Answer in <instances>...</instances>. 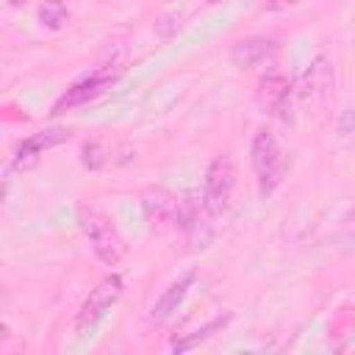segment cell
Returning a JSON list of instances; mask_svg holds the SVG:
<instances>
[{"label":"cell","mask_w":355,"mask_h":355,"mask_svg":"<svg viewBox=\"0 0 355 355\" xmlns=\"http://www.w3.org/2000/svg\"><path fill=\"white\" fill-rule=\"evenodd\" d=\"M116 75L114 72H105V69H97L92 78H86V80H80V83H75L72 89H67L58 100H55V105H53V116H58V114H64V111H69V108H75V105H83L86 100H92V97H97L111 80H114Z\"/></svg>","instance_id":"6"},{"label":"cell","mask_w":355,"mask_h":355,"mask_svg":"<svg viewBox=\"0 0 355 355\" xmlns=\"http://www.w3.org/2000/svg\"><path fill=\"white\" fill-rule=\"evenodd\" d=\"M297 3H302V0H266V11H280V8H288V6H297Z\"/></svg>","instance_id":"16"},{"label":"cell","mask_w":355,"mask_h":355,"mask_svg":"<svg viewBox=\"0 0 355 355\" xmlns=\"http://www.w3.org/2000/svg\"><path fill=\"white\" fill-rule=\"evenodd\" d=\"M122 297V277L119 275H105L92 291L89 297L83 300L80 311H78V322H75V330L80 336H89L103 319L105 313L116 305V300Z\"/></svg>","instance_id":"3"},{"label":"cell","mask_w":355,"mask_h":355,"mask_svg":"<svg viewBox=\"0 0 355 355\" xmlns=\"http://www.w3.org/2000/svg\"><path fill=\"white\" fill-rule=\"evenodd\" d=\"M288 97H291V78L283 75L280 69H272L261 78V86H258V100L263 103V108H269L272 114L286 116V105H288Z\"/></svg>","instance_id":"7"},{"label":"cell","mask_w":355,"mask_h":355,"mask_svg":"<svg viewBox=\"0 0 355 355\" xmlns=\"http://www.w3.org/2000/svg\"><path fill=\"white\" fill-rule=\"evenodd\" d=\"M83 166H89V169H100L103 164H105V155H103V150H100V144L97 141H89V144H83Z\"/></svg>","instance_id":"14"},{"label":"cell","mask_w":355,"mask_h":355,"mask_svg":"<svg viewBox=\"0 0 355 355\" xmlns=\"http://www.w3.org/2000/svg\"><path fill=\"white\" fill-rule=\"evenodd\" d=\"M67 139H69V130H67V128L39 130V133L22 139V141L17 144V150H14V161H11L14 169H31V166H36L39 158L44 155V150H50V147H55V144H61V141H67Z\"/></svg>","instance_id":"5"},{"label":"cell","mask_w":355,"mask_h":355,"mask_svg":"<svg viewBox=\"0 0 355 355\" xmlns=\"http://www.w3.org/2000/svg\"><path fill=\"white\" fill-rule=\"evenodd\" d=\"M39 19H42V25H47L50 31H58V28L67 25L69 14H67V6H64L61 0H44V3L39 6Z\"/></svg>","instance_id":"13"},{"label":"cell","mask_w":355,"mask_h":355,"mask_svg":"<svg viewBox=\"0 0 355 355\" xmlns=\"http://www.w3.org/2000/svg\"><path fill=\"white\" fill-rule=\"evenodd\" d=\"M236 189V166L230 155H216L205 172V186H202V205L208 216H222L230 205Z\"/></svg>","instance_id":"2"},{"label":"cell","mask_w":355,"mask_h":355,"mask_svg":"<svg viewBox=\"0 0 355 355\" xmlns=\"http://www.w3.org/2000/svg\"><path fill=\"white\" fill-rule=\"evenodd\" d=\"M208 3H219V0H208Z\"/></svg>","instance_id":"17"},{"label":"cell","mask_w":355,"mask_h":355,"mask_svg":"<svg viewBox=\"0 0 355 355\" xmlns=\"http://www.w3.org/2000/svg\"><path fill=\"white\" fill-rule=\"evenodd\" d=\"M194 283V275L189 272V275H183L180 280H175L158 300H155V305H153V319H158V322H164V319H169L178 308H180V302H183V297L189 294V286Z\"/></svg>","instance_id":"11"},{"label":"cell","mask_w":355,"mask_h":355,"mask_svg":"<svg viewBox=\"0 0 355 355\" xmlns=\"http://www.w3.org/2000/svg\"><path fill=\"white\" fill-rule=\"evenodd\" d=\"M330 89H333V69H330L324 55H316L300 80V97L302 100H322Z\"/></svg>","instance_id":"8"},{"label":"cell","mask_w":355,"mask_h":355,"mask_svg":"<svg viewBox=\"0 0 355 355\" xmlns=\"http://www.w3.org/2000/svg\"><path fill=\"white\" fill-rule=\"evenodd\" d=\"M341 133H349L352 128H355V105L352 108H347V114H344V119H341Z\"/></svg>","instance_id":"15"},{"label":"cell","mask_w":355,"mask_h":355,"mask_svg":"<svg viewBox=\"0 0 355 355\" xmlns=\"http://www.w3.org/2000/svg\"><path fill=\"white\" fill-rule=\"evenodd\" d=\"M227 322H230V316H227V313H225V316H216V319H211V322H208L205 327L194 330V333H191L189 338H183V341H175V347H172V349H175V352H186V349H191V347L202 344L205 338H211V336H214L216 330H222V327H225Z\"/></svg>","instance_id":"12"},{"label":"cell","mask_w":355,"mask_h":355,"mask_svg":"<svg viewBox=\"0 0 355 355\" xmlns=\"http://www.w3.org/2000/svg\"><path fill=\"white\" fill-rule=\"evenodd\" d=\"M250 161H252V169L261 180V191H272L283 172H286V161H283V153H280V144L277 139L269 133V130H258L255 139H252V147H250Z\"/></svg>","instance_id":"4"},{"label":"cell","mask_w":355,"mask_h":355,"mask_svg":"<svg viewBox=\"0 0 355 355\" xmlns=\"http://www.w3.org/2000/svg\"><path fill=\"white\" fill-rule=\"evenodd\" d=\"M275 42L266 39V36H250V39H241L233 44L230 50V61L236 67H255L261 61H266L272 53H275Z\"/></svg>","instance_id":"9"},{"label":"cell","mask_w":355,"mask_h":355,"mask_svg":"<svg viewBox=\"0 0 355 355\" xmlns=\"http://www.w3.org/2000/svg\"><path fill=\"white\" fill-rule=\"evenodd\" d=\"M178 197L169 194L166 189H150L141 200L144 205V214L153 225H164V222H175V214H178Z\"/></svg>","instance_id":"10"},{"label":"cell","mask_w":355,"mask_h":355,"mask_svg":"<svg viewBox=\"0 0 355 355\" xmlns=\"http://www.w3.org/2000/svg\"><path fill=\"white\" fill-rule=\"evenodd\" d=\"M78 222H80V230L86 233L94 255L105 266H116L125 255V241H122L116 225L111 222V216L105 211H100L97 205H80L78 208Z\"/></svg>","instance_id":"1"}]
</instances>
